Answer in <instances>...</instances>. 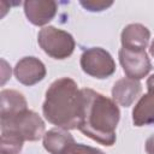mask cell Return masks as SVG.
I'll use <instances>...</instances> for the list:
<instances>
[{
  "instance_id": "cell-2",
  "label": "cell",
  "mask_w": 154,
  "mask_h": 154,
  "mask_svg": "<svg viewBox=\"0 0 154 154\" xmlns=\"http://www.w3.org/2000/svg\"><path fill=\"white\" fill-rule=\"evenodd\" d=\"M83 95L77 83L69 77L54 81L46 91L42 106L45 118L64 130L78 129L82 116Z\"/></svg>"
},
{
  "instance_id": "cell-3",
  "label": "cell",
  "mask_w": 154,
  "mask_h": 154,
  "mask_svg": "<svg viewBox=\"0 0 154 154\" xmlns=\"http://www.w3.org/2000/svg\"><path fill=\"white\" fill-rule=\"evenodd\" d=\"M1 131L13 132L24 141H37L46 134L45 122L37 113L30 109L11 118L1 119Z\"/></svg>"
},
{
  "instance_id": "cell-10",
  "label": "cell",
  "mask_w": 154,
  "mask_h": 154,
  "mask_svg": "<svg viewBox=\"0 0 154 154\" xmlns=\"http://www.w3.org/2000/svg\"><path fill=\"white\" fill-rule=\"evenodd\" d=\"M142 87L140 81L124 77L118 79L112 88L113 101L123 107H129L141 94Z\"/></svg>"
},
{
  "instance_id": "cell-8",
  "label": "cell",
  "mask_w": 154,
  "mask_h": 154,
  "mask_svg": "<svg viewBox=\"0 0 154 154\" xmlns=\"http://www.w3.org/2000/svg\"><path fill=\"white\" fill-rule=\"evenodd\" d=\"M57 10L58 5L53 0H28L24 2V13L28 20L36 26L49 23L57 14Z\"/></svg>"
},
{
  "instance_id": "cell-7",
  "label": "cell",
  "mask_w": 154,
  "mask_h": 154,
  "mask_svg": "<svg viewBox=\"0 0 154 154\" xmlns=\"http://www.w3.org/2000/svg\"><path fill=\"white\" fill-rule=\"evenodd\" d=\"M14 76L17 81L24 85H34L46 77L45 64L35 57H24L14 66Z\"/></svg>"
},
{
  "instance_id": "cell-15",
  "label": "cell",
  "mask_w": 154,
  "mask_h": 154,
  "mask_svg": "<svg viewBox=\"0 0 154 154\" xmlns=\"http://www.w3.org/2000/svg\"><path fill=\"white\" fill-rule=\"evenodd\" d=\"M61 154H105V153L97 148L72 142L65 148V150Z\"/></svg>"
},
{
  "instance_id": "cell-13",
  "label": "cell",
  "mask_w": 154,
  "mask_h": 154,
  "mask_svg": "<svg viewBox=\"0 0 154 154\" xmlns=\"http://www.w3.org/2000/svg\"><path fill=\"white\" fill-rule=\"evenodd\" d=\"M72 142H75L72 135L60 128L52 129L43 135V147L51 154H61Z\"/></svg>"
},
{
  "instance_id": "cell-19",
  "label": "cell",
  "mask_w": 154,
  "mask_h": 154,
  "mask_svg": "<svg viewBox=\"0 0 154 154\" xmlns=\"http://www.w3.org/2000/svg\"><path fill=\"white\" fill-rule=\"evenodd\" d=\"M149 52H150V54L154 57V40H153V42H152V45H150V48H149Z\"/></svg>"
},
{
  "instance_id": "cell-4",
  "label": "cell",
  "mask_w": 154,
  "mask_h": 154,
  "mask_svg": "<svg viewBox=\"0 0 154 154\" xmlns=\"http://www.w3.org/2000/svg\"><path fill=\"white\" fill-rule=\"evenodd\" d=\"M38 46L54 59H66L75 49V40L71 34L55 26H45L37 35Z\"/></svg>"
},
{
  "instance_id": "cell-14",
  "label": "cell",
  "mask_w": 154,
  "mask_h": 154,
  "mask_svg": "<svg viewBox=\"0 0 154 154\" xmlns=\"http://www.w3.org/2000/svg\"><path fill=\"white\" fill-rule=\"evenodd\" d=\"M24 140L8 131H1V154H18L23 148Z\"/></svg>"
},
{
  "instance_id": "cell-1",
  "label": "cell",
  "mask_w": 154,
  "mask_h": 154,
  "mask_svg": "<svg viewBox=\"0 0 154 154\" xmlns=\"http://www.w3.org/2000/svg\"><path fill=\"white\" fill-rule=\"evenodd\" d=\"M83 105L79 131L100 144L111 147L116 142V129L120 118L117 103L89 88L82 89Z\"/></svg>"
},
{
  "instance_id": "cell-6",
  "label": "cell",
  "mask_w": 154,
  "mask_h": 154,
  "mask_svg": "<svg viewBox=\"0 0 154 154\" xmlns=\"http://www.w3.org/2000/svg\"><path fill=\"white\" fill-rule=\"evenodd\" d=\"M118 55L123 71L129 78L137 81L142 79L152 69V64L146 51H131L122 47Z\"/></svg>"
},
{
  "instance_id": "cell-9",
  "label": "cell",
  "mask_w": 154,
  "mask_h": 154,
  "mask_svg": "<svg viewBox=\"0 0 154 154\" xmlns=\"http://www.w3.org/2000/svg\"><path fill=\"white\" fill-rule=\"evenodd\" d=\"M150 38V31L142 24L134 23L126 25L120 35L122 47L131 51H146Z\"/></svg>"
},
{
  "instance_id": "cell-17",
  "label": "cell",
  "mask_w": 154,
  "mask_h": 154,
  "mask_svg": "<svg viewBox=\"0 0 154 154\" xmlns=\"http://www.w3.org/2000/svg\"><path fill=\"white\" fill-rule=\"evenodd\" d=\"M146 152L147 154H154V134H152L146 141Z\"/></svg>"
},
{
  "instance_id": "cell-12",
  "label": "cell",
  "mask_w": 154,
  "mask_h": 154,
  "mask_svg": "<svg viewBox=\"0 0 154 154\" xmlns=\"http://www.w3.org/2000/svg\"><path fill=\"white\" fill-rule=\"evenodd\" d=\"M132 123L135 126L154 124V90L148 89L141 96L132 109Z\"/></svg>"
},
{
  "instance_id": "cell-16",
  "label": "cell",
  "mask_w": 154,
  "mask_h": 154,
  "mask_svg": "<svg viewBox=\"0 0 154 154\" xmlns=\"http://www.w3.org/2000/svg\"><path fill=\"white\" fill-rule=\"evenodd\" d=\"M79 4L88 11L91 12H100L103 11L106 8H108L109 6L113 5L112 1H99V0H87V1H79Z\"/></svg>"
},
{
  "instance_id": "cell-5",
  "label": "cell",
  "mask_w": 154,
  "mask_h": 154,
  "mask_svg": "<svg viewBox=\"0 0 154 154\" xmlns=\"http://www.w3.org/2000/svg\"><path fill=\"white\" fill-rule=\"evenodd\" d=\"M82 70L95 78H107L116 71V63L112 55L101 47L85 49L81 55Z\"/></svg>"
},
{
  "instance_id": "cell-11",
  "label": "cell",
  "mask_w": 154,
  "mask_h": 154,
  "mask_svg": "<svg viewBox=\"0 0 154 154\" xmlns=\"http://www.w3.org/2000/svg\"><path fill=\"white\" fill-rule=\"evenodd\" d=\"M1 119L11 118L28 109V103L23 94L12 89H4L0 93Z\"/></svg>"
},
{
  "instance_id": "cell-18",
  "label": "cell",
  "mask_w": 154,
  "mask_h": 154,
  "mask_svg": "<svg viewBox=\"0 0 154 154\" xmlns=\"http://www.w3.org/2000/svg\"><path fill=\"white\" fill-rule=\"evenodd\" d=\"M147 88L154 90V75H152V76L147 79Z\"/></svg>"
}]
</instances>
